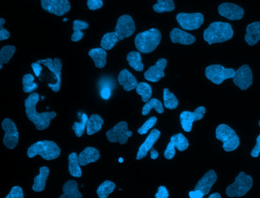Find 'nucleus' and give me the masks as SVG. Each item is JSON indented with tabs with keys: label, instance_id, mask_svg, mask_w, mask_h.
<instances>
[{
	"label": "nucleus",
	"instance_id": "obj_10",
	"mask_svg": "<svg viewBox=\"0 0 260 198\" xmlns=\"http://www.w3.org/2000/svg\"><path fill=\"white\" fill-rule=\"evenodd\" d=\"M41 3L45 11L59 17L69 13L71 8L69 0H41Z\"/></svg>",
	"mask_w": 260,
	"mask_h": 198
},
{
	"label": "nucleus",
	"instance_id": "obj_32",
	"mask_svg": "<svg viewBox=\"0 0 260 198\" xmlns=\"http://www.w3.org/2000/svg\"><path fill=\"white\" fill-rule=\"evenodd\" d=\"M153 108L155 109L158 113L162 114L164 111L162 103L159 100L153 98L145 104L142 108V115H148Z\"/></svg>",
	"mask_w": 260,
	"mask_h": 198
},
{
	"label": "nucleus",
	"instance_id": "obj_45",
	"mask_svg": "<svg viewBox=\"0 0 260 198\" xmlns=\"http://www.w3.org/2000/svg\"><path fill=\"white\" fill-rule=\"evenodd\" d=\"M87 5L90 10L99 9L104 5L103 0H87Z\"/></svg>",
	"mask_w": 260,
	"mask_h": 198
},
{
	"label": "nucleus",
	"instance_id": "obj_56",
	"mask_svg": "<svg viewBox=\"0 0 260 198\" xmlns=\"http://www.w3.org/2000/svg\"><path fill=\"white\" fill-rule=\"evenodd\" d=\"M259 126H260V120L259 121Z\"/></svg>",
	"mask_w": 260,
	"mask_h": 198
},
{
	"label": "nucleus",
	"instance_id": "obj_51",
	"mask_svg": "<svg viewBox=\"0 0 260 198\" xmlns=\"http://www.w3.org/2000/svg\"><path fill=\"white\" fill-rule=\"evenodd\" d=\"M111 91L109 88H105L101 91V95L104 99H108L110 96Z\"/></svg>",
	"mask_w": 260,
	"mask_h": 198
},
{
	"label": "nucleus",
	"instance_id": "obj_20",
	"mask_svg": "<svg viewBox=\"0 0 260 198\" xmlns=\"http://www.w3.org/2000/svg\"><path fill=\"white\" fill-rule=\"evenodd\" d=\"M118 81L122 86L124 90L129 91L135 88L138 85L137 79L126 69H123L119 73Z\"/></svg>",
	"mask_w": 260,
	"mask_h": 198
},
{
	"label": "nucleus",
	"instance_id": "obj_21",
	"mask_svg": "<svg viewBox=\"0 0 260 198\" xmlns=\"http://www.w3.org/2000/svg\"><path fill=\"white\" fill-rule=\"evenodd\" d=\"M100 158L99 151L93 147H87L78 155L80 164L86 166L90 162H96Z\"/></svg>",
	"mask_w": 260,
	"mask_h": 198
},
{
	"label": "nucleus",
	"instance_id": "obj_41",
	"mask_svg": "<svg viewBox=\"0 0 260 198\" xmlns=\"http://www.w3.org/2000/svg\"><path fill=\"white\" fill-rule=\"evenodd\" d=\"M157 122V118L155 116L151 118L139 128L138 133L140 135L146 134L148 131L155 126Z\"/></svg>",
	"mask_w": 260,
	"mask_h": 198
},
{
	"label": "nucleus",
	"instance_id": "obj_40",
	"mask_svg": "<svg viewBox=\"0 0 260 198\" xmlns=\"http://www.w3.org/2000/svg\"><path fill=\"white\" fill-rule=\"evenodd\" d=\"M35 80V77L31 74L24 76L23 78H22V85H23V90L24 92L31 93L37 89V84L34 82Z\"/></svg>",
	"mask_w": 260,
	"mask_h": 198
},
{
	"label": "nucleus",
	"instance_id": "obj_5",
	"mask_svg": "<svg viewBox=\"0 0 260 198\" xmlns=\"http://www.w3.org/2000/svg\"><path fill=\"white\" fill-rule=\"evenodd\" d=\"M216 134L217 139L223 143V149L227 152L234 151L240 146L239 137L228 125H219L217 128Z\"/></svg>",
	"mask_w": 260,
	"mask_h": 198
},
{
	"label": "nucleus",
	"instance_id": "obj_13",
	"mask_svg": "<svg viewBox=\"0 0 260 198\" xmlns=\"http://www.w3.org/2000/svg\"><path fill=\"white\" fill-rule=\"evenodd\" d=\"M253 75L250 67L247 65L241 66L232 78L234 84L241 90H244L253 84Z\"/></svg>",
	"mask_w": 260,
	"mask_h": 198
},
{
	"label": "nucleus",
	"instance_id": "obj_19",
	"mask_svg": "<svg viewBox=\"0 0 260 198\" xmlns=\"http://www.w3.org/2000/svg\"><path fill=\"white\" fill-rule=\"evenodd\" d=\"M170 37L172 41L174 43L191 45L196 41V38L194 36L178 28H174L172 30Z\"/></svg>",
	"mask_w": 260,
	"mask_h": 198
},
{
	"label": "nucleus",
	"instance_id": "obj_24",
	"mask_svg": "<svg viewBox=\"0 0 260 198\" xmlns=\"http://www.w3.org/2000/svg\"><path fill=\"white\" fill-rule=\"evenodd\" d=\"M63 194L60 198H82L83 196L78 188V184L75 180L67 181L63 186Z\"/></svg>",
	"mask_w": 260,
	"mask_h": 198
},
{
	"label": "nucleus",
	"instance_id": "obj_52",
	"mask_svg": "<svg viewBox=\"0 0 260 198\" xmlns=\"http://www.w3.org/2000/svg\"><path fill=\"white\" fill-rule=\"evenodd\" d=\"M150 151L151 159L153 160H156L158 158V157H159V153H158L156 149H155L153 147L151 149Z\"/></svg>",
	"mask_w": 260,
	"mask_h": 198
},
{
	"label": "nucleus",
	"instance_id": "obj_9",
	"mask_svg": "<svg viewBox=\"0 0 260 198\" xmlns=\"http://www.w3.org/2000/svg\"><path fill=\"white\" fill-rule=\"evenodd\" d=\"M176 19L181 28L191 31L201 27L204 22V16L200 13H180L177 15Z\"/></svg>",
	"mask_w": 260,
	"mask_h": 198
},
{
	"label": "nucleus",
	"instance_id": "obj_15",
	"mask_svg": "<svg viewBox=\"0 0 260 198\" xmlns=\"http://www.w3.org/2000/svg\"><path fill=\"white\" fill-rule=\"evenodd\" d=\"M218 12L221 16L231 20H239L242 19L244 15L243 8L239 5L230 3H224L218 7Z\"/></svg>",
	"mask_w": 260,
	"mask_h": 198
},
{
	"label": "nucleus",
	"instance_id": "obj_22",
	"mask_svg": "<svg viewBox=\"0 0 260 198\" xmlns=\"http://www.w3.org/2000/svg\"><path fill=\"white\" fill-rule=\"evenodd\" d=\"M245 40L250 46L255 45L260 40V21L253 22L247 26Z\"/></svg>",
	"mask_w": 260,
	"mask_h": 198
},
{
	"label": "nucleus",
	"instance_id": "obj_8",
	"mask_svg": "<svg viewBox=\"0 0 260 198\" xmlns=\"http://www.w3.org/2000/svg\"><path fill=\"white\" fill-rule=\"evenodd\" d=\"M2 127L5 132L3 144L9 149H14L18 143L19 138L16 125L13 121L6 118L2 122Z\"/></svg>",
	"mask_w": 260,
	"mask_h": 198
},
{
	"label": "nucleus",
	"instance_id": "obj_11",
	"mask_svg": "<svg viewBox=\"0 0 260 198\" xmlns=\"http://www.w3.org/2000/svg\"><path fill=\"white\" fill-rule=\"evenodd\" d=\"M36 63L46 66L54 74L57 80L56 83L49 84L48 86L55 92H58L60 90L61 83V75L63 67L61 60L59 58H54L53 61L51 58H48L45 60H38Z\"/></svg>",
	"mask_w": 260,
	"mask_h": 198
},
{
	"label": "nucleus",
	"instance_id": "obj_1",
	"mask_svg": "<svg viewBox=\"0 0 260 198\" xmlns=\"http://www.w3.org/2000/svg\"><path fill=\"white\" fill-rule=\"evenodd\" d=\"M39 101L38 93H32L25 100V111L28 119L35 125L36 129L43 131L49 127L51 121L55 118L56 113L54 111L38 113L36 107Z\"/></svg>",
	"mask_w": 260,
	"mask_h": 198
},
{
	"label": "nucleus",
	"instance_id": "obj_37",
	"mask_svg": "<svg viewBox=\"0 0 260 198\" xmlns=\"http://www.w3.org/2000/svg\"><path fill=\"white\" fill-rule=\"evenodd\" d=\"M171 142L180 151L186 150L189 146L188 139L181 133L175 134L171 137Z\"/></svg>",
	"mask_w": 260,
	"mask_h": 198
},
{
	"label": "nucleus",
	"instance_id": "obj_25",
	"mask_svg": "<svg viewBox=\"0 0 260 198\" xmlns=\"http://www.w3.org/2000/svg\"><path fill=\"white\" fill-rule=\"evenodd\" d=\"M104 124L103 118L98 114H93L88 119L87 125V133L92 135L99 132Z\"/></svg>",
	"mask_w": 260,
	"mask_h": 198
},
{
	"label": "nucleus",
	"instance_id": "obj_30",
	"mask_svg": "<svg viewBox=\"0 0 260 198\" xmlns=\"http://www.w3.org/2000/svg\"><path fill=\"white\" fill-rule=\"evenodd\" d=\"M129 65L137 72H142L144 65L142 62L140 54L137 52H130L127 56Z\"/></svg>",
	"mask_w": 260,
	"mask_h": 198
},
{
	"label": "nucleus",
	"instance_id": "obj_49",
	"mask_svg": "<svg viewBox=\"0 0 260 198\" xmlns=\"http://www.w3.org/2000/svg\"><path fill=\"white\" fill-rule=\"evenodd\" d=\"M31 67L33 69L34 72H35L36 76L37 77H39L43 70V68L40 64L36 62L33 63L31 65Z\"/></svg>",
	"mask_w": 260,
	"mask_h": 198
},
{
	"label": "nucleus",
	"instance_id": "obj_57",
	"mask_svg": "<svg viewBox=\"0 0 260 198\" xmlns=\"http://www.w3.org/2000/svg\"><path fill=\"white\" fill-rule=\"evenodd\" d=\"M119 190H120V191H121V189H119Z\"/></svg>",
	"mask_w": 260,
	"mask_h": 198
},
{
	"label": "nucleus",
	"instance_id": "obj_2",
	"mask_svg": "<svg viewBox=\"0 0 260 198\" xmlns=\"http://www.w3.org/2000/svg\"><path fill=\"white\" fill-rule=\"evenodd\" d=\"M234 31L228 22L216 21L211 23L204 31L203 38L209 45L227 41L233 37Z\"/></svg>",
	"mask_w": 260,
	"mask_h": 198
},
{
	"label": "nucleus",
	"instance_id": "obj_16",
	"mask_svg": "<svg viewBox=\"0 0 260 198\" xmlns=\"http://www.w3.org/2000/svg\"><path fill=\"white\" fill-rule=\"evenodd\" d=\"M167 61L165 59L158 60L155 65L151 66L144 73L146 80L153 83H156L163 78L165 74L164 70Z\"/></svg>",
	"mask_w": 260,
	"mask_h": 198
},
{
	"label": "nucleus",
	"instance_id": "obj_23",
	"mask_svg": "<svg viewBox=\"0 0 260 198\" xmlns=\"http://www.w3.org/2000/svg\"><path fill=\"white\" fill-rule=\"evenodd\" d=\"M39 174L34 180L32 189L36 192H41L46 187V182L50 174V169L48 167L39 168Z\"/></svg>",
	"mask_w": 260,
	"mask_h": 198
},
{
	"label": "nucleus",
	"instance_id": "obj_55",
	"mask_svg": "<svg viewBox=\"0 0 260 198\" xmlns=\"http://www.w3.org/2000/svg\"><path fill=\"white\" fill-rule=\"evenodd\" d=\"M119 162H121V163L123 161V159L121 158H120L119 160Z\"/></svg>",
	"mask_w": 260,
	"mask_h": 198
},
{
	"label": "nucleus",
	"instance_id": "obj_27",
	"mask_svg": "<svg viewBox=\"0 0 260 198\" xmlns=\"http://www.w3.org/2000/svg\"><path fill=\"white\" fill-rule=\"evenodd\" d=\"M69 170L71 176L80 178L82 176V171L79 162L78 156L75 153L70 154L69 157Z\"/></svg>",
	"mask_w": 260,
	"mask_h": 198
},
{
	"label": "nucleus",
	"instance_id": "obj_12",
	"mask_svg": "<svg viewBox=\"0 0 260 198\" xmlns=\"http://www.w3.org/2000/svg\"><path fill=\"white\" fill-rule=\"evenodd\" d=\"M128 131L127 123L126 122H121L108 130L106 135L109 142L125 144L129 138L128 135Z\"/></svg>",
	"mask_w": 260,
	"mask_h": 198
},
{
	"label": "nucleus",
	"instance_id": "obj_46",
	"mask_svg": "<svg viewBox=\"0 0 260 198\" xmlns=\"http://www.w3.org/2000/svg\"><path fill=\"white\" fill-rule=\"evenodd\" d=\"M206 112V109L205 108L203 107L198 108L193 112L195 122L202 120L204 117Z\"/></svg>",
	"mask_w": 260,
	"mask_h": 198
},
{
	"label": "nucleus",
	"instance_id": "obj_18",
	"mask_svg": "<svg viewBox=\"0 0 260 198\" xmlns=\"http://www.w3.org/2000/svg\"><path fill=\"white\" fill-rule=\"evenodd\" d=\"M218 177L214 171L210 170L198 181L194 190H200L205 196L208 195L213 184L217 180Z\"/></svg>",
	"mask_w": 260,
	"mask_h": 198
},
{
	"label": "nucleus",
	"instance_id": "obj_54",
	"mask_svg": "<svg viewBox=\"0 0 260 198\" xmlns=\"http://www.w3.org/2000/svg\"><path fill=\"white\" fill-rule=\"evenodd\" d=\"M132 134H133L132 132L129 131L128 133V137H131L132 135Z\"/></svg>",
	"mask_w": 260,
	"mask_h": 198
},
{
	"label": "nucleus",
	"instance_id": "obj_44",
	"mask_svg": "<svg viewBox=\"0 0 260 198\" xmlns=\"http://www.w3.org/2000/svg\"><path fill=\"white\" fill-rule=\"evenodd\" d=\"M5 20L2 18H0V40L2 41L9 38L10 33L3 28Z\"/></svg>",
	"mask_w": 260,
	"mask_h": 198
},
{
	"label": "nucleus",
	"instance_id": "obj_39",
	"mask_svg": "<svg viewBox=\"0 0 260 198\" xmlns=\"http://www.w3.org/2000/svg\"><path fill=\"white\" fill-rule=\"evenodd\" d=\"M86 114H83L80 122H75L72 126V129L77 137H82L85 133L88 121Z\"/></svg>",
	"mask_w": 260,
	"mask_h": 198
},
{
	"label": "nucleus",
	"instance_id": "obj_3",
	"mask_svg": "<svg viewBox=\"0 0 260 198\" xmlns=\"http://www.w3.org/2000/svg\"><path fill=\"white\" fill-rule=\"evenodd\" d=\"M161 37V32L156 29H151L140 33L135 39L136 47L141 53H151L159 45Z\"/></svg>",
	"mask_w": 260,
	"mask_h": 198
},
{
	"label": "nucleus",
	"instance_id": "obj_29",
	"mask_svg": "<svg viewBox=\"0 0 260 198\" xmlns=\"http://www.w3.org/2000/svg\"><path fill=\"white\" fill-rule=\"evenodd\" d=\"M88 28V24L87 22L76 20L73 21V33L71 36V40L73 42L80 41L84 37V34L82 32L83 30L87 29Z\"/></svg>",
	"mask_w": 260,
	"mask_h": 198
},
{
	"label": "nucleus",
	"instance_id": "obj_34",
	"mask_svg": "<svg viewBox=\"0 0 260 198\" xmlns=\"http://www.w3.org/2000/svg\"><path fill=\"white\" fill-rule=\"evenodd\" d=\"M157 3L153 6V9L156 13L171 12L175 9L173 0H157Z\"/></svg>",
	"mask_w": 260,
	"mask_h": 198
},
{
	"label": "nucleus",
	"instance_id": "obj_31",
	"mask_svg": "<svg viewBox=\"0 0 260 198\" xmlns=\"http://www.w3.org/2000/svg\"><path fill=\"white\" fill-rule=\"evenodd\" d=\"M180 120L183 130L187 132H191L193 123L195 122L193 112L188 111L183 112L180 114Z\"/></svg>",
	"mask_w": 260,
	"mask_h": 198
},
{
	"label": "nucleus",
	"instance_id": "obj_36",
	"mask_svg": "<svg viewBox=\"0 0 260 198\" xmlns=\"http://www.w3.org/2000/svg\"><path fill=\"white\" fill-rule=\"evenodd\" d=\"M163 99L165 107L171 110L176 108L178 106V101L173 93L165 88L163 90Z\"/></svg>",
	"mask_w": 260,
	"mask_h": 198
},
{
	"label": "nucleus",
	"instance_id": "obj_4",
	"mask_svg": "<svg viewBox=\"0 0 260 198\" xmlns=\"http://www.w3.org/2000/svg\"><path fill=\"white\" fill-rule=\"evenodd\" d=\"M61 151L60 148L54 142L43 141L31 145L28 149L27 156L32 159L39 155L45 160L51 161L59 158Z\"/></svg>",
	"mask_w": 260,
	"mask_h": 198
},
{
	"label": "nucleus",
	"instance_id": "obj_7",
	"mask_svg": "<svg viewBox=\"0 0 260 198\" xmlns=\"http://www.w3.org/2000/svg\"><path fill=\"white\" fill-rule=\"evenodd\" d=\"M235 71L232 68H225L220 65L208 66L206 70V75L212 83L221 84L226 79L232 78Z\"/></svg>",
	"mask_w": 260,
	"mask_h": 198
},
{
	"label": "nucleus",
	"instance_id": "obj_17",
	"mask_svg": "<svg viewBox=\"0 0 260 198\" xmlns=\"http://www.w3.org/2000/svg\"><path fill=\"white\" fill-rule=\"evenodd\" d=\"M161 136V132L156 129H153L143 144L140 146L137 156V160H140L148 155L149 151L153 147Z\"/></svg>",
	"mask_w": 260,
	"mask_h": 198
},
{
	"label": "nucleus",
	"instance_id": "obj_43",
	"mask_svg": "<svg viewBox=\"0 0 260 198\" xmlns=\"http://www.w3.org/2000/svg\"><path fill=\"white\" fill-rule=\"evenodd\" d=\"M175 146L171 143H169L165 150L164 157L167 160H171L175 155Z\"/></svg>",
	"mask_w": 260,
	"mask_h": 198
},
{
	"label": "nucleus",
	"instance_id": "obj_47",
	"mask_svg": "<svg viewBox=\"0 0 260 198\" xmlns=\"http://www.w3.org/2000/svg\"><path fill=\"white\" fill-rule=\"evenodd\" d=\"M169 192L165 186H160L158 188V191L155 195L156 198H168Z\"/></svg>",
	"mask_w": 260,
	"mask_h": 198
},
{
	"label": "nucleus",
	"instance_id": "obj_48",
	"mask_svg": "<svg viewBox=\"0 0 260 198\" xmlns=\"http://www.w3.org/2000/svg\"><path fill=\"white\" fill-rule=\"evenodd\" d=\"M260 153V135L257 138V144L251 152V156L254 158L259 157Z\"/></svg>",
	"mask_w": 260,
	"mask_h": 198
},
{
	"label": "nucleus",
	"instance_id": "obj_33",
	"mask_svg": "<svg viewBox=\"0 0 260 198\" xmlns=\"http://www.w3.org/2000/svg\"><path fill=\"white\" fill-rule=\"evenodd\" d=\"M16 51L14 46L6 45L0 51V69H2L4 64H7Z\"/></svg>",
	"mask_w": 260,
	"mask_h": 198
},
{
	"label": "nucleus",
	"instance_id": "obj_14",
	"mask_svg": "<svg viewBox=\"0 0 260 198\" xmlns=\"http://www.w3.org/2000/svg\"><path fill=\"white\" fill-rule=\"evenodd\" d=\"M135 31V22L131 16L123 15L119 18L115 32L120 40L130 37Z\"/></svg>",
	"mask_w": 260,
	"mask_h": 198
},
{
	"label": "nucleus",
	"instance_id": "obj_50",
	"mask_svg": "<svg viewBox=\"0 0 260 198\" xmlns=\"http://www.w3.org/2000/svg\"><path fill=\"white\" fill-rule=\"evenodd\" d=\"M205 195L200 190H194L189 193V196L191 198H202Z\"/></svg>",
	"mask_w": 260,
	"mask_h": 198
},
{
	"label": "nucleus",
	"instance_id": "obj_38",
	"mask_svg": "<svg viewBox=\"0 0 260 198\" xmlns=\"http://www.w3.org/2000/svg\"><path fill=\"white\" fill-rule=\"evenodd\" d=\"M136 89L138 94L141 96L143 102H147L150 100L152 95V89L148 84L140 83Z\"/></svg>",
	"mask_w": 260,
	"mask_h": 198
},
{
	"label": "nucleus",
	"instance_id": "obj_42",
	"mask_svg": "<svg viewBox=\"0 0 260 198\" xmlns=\"http://www.w3.org/2000/svg\"><path fill=\"white\" fill-rule=\"evenodd\" d=\"M6 198H24L23 191L18 186H15L11 190Z\"/></svg>",
	"mask_w": 260,
	"mask_h": 198
},
{
	"label": "nucleus",
	"instance_id": "obj_53",
	"mask_svg": "<svg viewBox=\"0 0 260 198\" xmlns=\"http://www.w3.org/2000/svg\"><path fill=\"white\" fill-rule=\"evenodd\" d=\"M209 198H221V195L218 193H215L211 194L208 197Z\"/></svg>",
	"mask_w": 260,
	"mask_h": 198
},
{
	"label": "nucleus",
	"instance_id": "obj_35",
	"mask_svg": "<svg viewBox=\"0 0 260 198\" xmlns=\"http://www.w3.org/2000/svg\"><path fill=\"white\" fill-rule=\"evenodd\" d=\"M116 188L115 183L106 180L102 183L97 190V194L100 198H107L108 196L114 191Z\"/></svg>",
	"mask_w": 260,
	"mask_h": 198
},
{
	"label": "nucleus",
	"instance_id": "obj_26",
	"mask_svg": "<svg viewBox=\"0 0 260 198\" xmlns=\"http://www.w3.org/2000/svg\"><path fill=\"white\" fill-rule=\"evenodd\" d=\"M89 56L94 61L96 67L103 68L106 64L107 53L103 48L90 50L88 52Z\"/></svg>",
	"mask_w": 260,
	"mask_h": 198
},
{
	"label": "nucleus",
	"instance_id": "obj_28",
	"mask_svg": "<svg viewBox=\"0 0 260 198\" xmlns=\"http://www.w3.org/2000/svg\"><path fill=\"white\" fill-rule=\"evenodd\" d=\"M120 40L115 32L108 33L102 38L100 45L105 51H110Z\"/></svg>",
	"mask_w": 260,
	"mask_h": 198
},
{
	"label": "nucleus",
	"instance_id": "obj_6",
	"mask_svg": "<svg viewBox=\"0 0 260 198\" xmlns=\"http://www.w3.org/2000/svg\"><path fill=\"white\" fill-rule=\"evenodd\" d=\"M253 183V179L250 176L241 172L235 178L234 182L226 189L225 193L229 197H243L251 189Z\"/></svg>",
	"mask_w": 260,
	"mask_h": 198
}]
</instances>
